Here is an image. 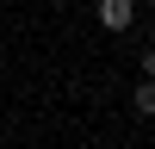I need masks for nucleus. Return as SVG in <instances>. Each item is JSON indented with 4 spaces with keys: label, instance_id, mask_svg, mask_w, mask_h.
Wrapping results in <instances>:
<instances>
[{
    "label": "nucleus",
    "instance_id": "3",
    "mask_svg": "<svg viewBox=\"0 0 155 149\" xmlns=\"http://www.w3.org/2000/svg\"><path fill=\"white\" fill-rule=\"evenodd\" d=\"M143 74H149V81H155V44L143 50Z\"/></svg>",
    "mask_w": 155,
    "mask_h": 149
},
{
    "label": "nucleus",
    "instance_id": "2",
    "mask_svg": "<svg viewBox=\"0 0 155 149\" xmlns=\"http://www.w3.org/2000/svg\"><path fill=\"white\" fill-rule=\"evenodd\" d=\"M130 106H137V118H155V81L137 87V93H130Z\"/></svg>",
    "mask_w": 155,
    "mask_h": 149
},
{
    "label": "nucleus",
    "instance_id": "4",
    "mask_svg": "<svg viewBox=\"0 0 155 149\" xmlns=\"http://www.w3.org/2000/svg\"><path fill=\"white\" fill-rule=\"evenodd\" d=\"M149 6H155V0H149Z\"/></svg>",
    "mask_w": 155,
    "mask_h": 149
},
{
    "label": "nucleus",
    "instance_id": "1",
    "mask_svg": "<svg viewBox=\"0 0 155 149\" xmlns=\"http://www.w3.org/2000/svg\"><path fill=\"white\" fill-rule=\"evenodd\" d=\"M99 25L106 31H130L137 25V0H99Z\"/></svg>",
    "mask_w": 155,
    "mask_h": 149
}]
</instances>
